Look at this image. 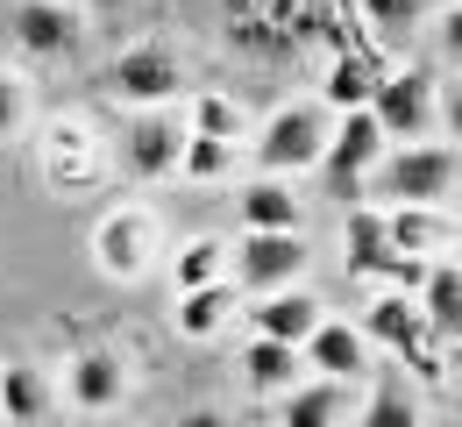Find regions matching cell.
I'll return each instance as SVG.
<instances>
[{
    "mask_svg": "<svg viewBox=\"0 0 462 427\" xmlns=\"http://www.w3.org/2000/svg\"><path fill=\"white\" fill-rule=\"evenodd\" d=\"M448 185H456V150L448 143H412L363 192H384L392 207H434V200H448Z\"/></svg>",
    "mask_w": 462,
    "mask_h": 427,
    "instance_id": "1",
    "label": "cell"
},
{
    "mask_svg": "<svg viewBox=\"0 0 462 427\" xmlns=\"http://www.w3.org/2000/svg\"><path fill=\"white\" fill-rule=\"evenodd\" d=\"M377 122H370V107H356L342 128H328V150H320V185L342 200V207H363V172H370V157H377Z\"/></svg>",
    "mask_w": 462,
    "mask_h": 427,
    "instance_id": "2",
    "label": "cell"
},
{
    "mask_svg": "<svg viewBox=\"0 0 462 427\" xmlns=\"http://www.w3.org/2000/svg\"><path fill=\"white\" fill-rule=\"evenodd\" d=\"M320 150H328V115L306 107V100L278 107L271 128L256 135V164L263 172H306V164H320Z\"/></svg>",
    "mask_w": 462,
    "mask_h": 427,
    "instance_id": "3",
    "label": "cell"
},
{
    "mask_svg": "<svg viewBox=\"0 0 462 427\" xmlns=\"http://www.w3.org/2000/svg\"><path fill=\"white\" fill-rule=\"evenodd\" d=\"M370 122H377V135H399L405 150L434 128V79L427 71H392L377 93H370Z\"/></svg>",
    "mask_w": 462,
    "mask_h": 427,
    "instance_id": "4",
    "label": "cell"
},
{
    "mask_svg": "<svg viewBox=\"0 0 462 427\" xmlns=\"http://www.w3.org/2000/svg\"><path fill=\"white\" fill-rule=\"evenodd\" d=\"M178 86H185V64H178L171 43H135V51H121L107 64V93L115 100H178Z\"/></svg>",
    "mask_w": 462,
    "mask_h": 427,
    "instance_id": "5",
    "label": "cell"
},
{
    "mask_svg": "<svg viewBox=\"0 0 462 427\" xmlns=\"http://www.w3.org/2000/svg\"><path fill=\"white\" fill-rule=\"evenodd\" d=\"M348 271L384 278V285H420L427 278L420 256H399V249L384 243V214L377 207H348Z\"/></svg>",
    "mask_w": 462,
    "mask_h": 427,
    "instance_id": "6",
    "label": "cell"
},
{
    "mask_svg": "<svg viewBox=\"0 0 462 427\" xmlns=\"http://www.w3.org/2000/svg\"><path fill=\"white\" fill-rule=\"evenodd\" d=\"M178 157H185V128L171 115H135V122L121 128L128 179H164V172H178Z\"/></svg>",
    "mask_w": 462,
    "mask_h": 427,
    "instance_id": "7",
    "label": "cell"
},
{
    "mask_svg": "<svg viewBox=\"0 0 462 427\" xmlns=\"http://www.w3.org/2000/svg\"><path fill=\"white\" fill-rule=\"evenodd\" d=\"M306 271V243L299 236H242L235 243V278L249 285V292H278Z\"/></svg>",
    "mask_w": 462,
    "mask_h": 427,
    "instance_id": "8",
    "label": "cell"
},
{
    "mask_svg": "<svg viewBox=\"0 0 462 427\" xmlns=\"http://www.w3.org/2000/svg\"><path fill=\"white\" fill-rule=\"evenodd\" d=\"M7 29H14V43H22L29 58H71V51H79V14H71L64 0H22V7L7 14Z\"/></svg>",
    "mask_w": 462,
    "mask_h": 427,
    "instance_id": "9",
    "label": "cell"
},
{
    "mask_svg": "<svg viewBox=\"0 0 462 427\" xmlns=\"http://www.w3.org/2000/svg\"><path fill=\"white\" fill-rule=\"evenodd\" d=\"M370 335H377L384 349H399L412 370H427V377L441 370V357H434L441 342L427 335V320H420V313H412L405 300H377V306H370Z\"/></svg>",
    "mask_w": 462,
    "mask_h": 427,
    "instance_id": "10",
    "label": "cell"
},
{
    "mask_svg": "<svg viewBox=\"0 0 462 427\" xmlns=\"http://www.w3.org/2000/svg\"><path fill=\"white\" fill-rule=\"evenodd\" d=\"M299 349H306V364L320 370L328 385H348V377H363V370H370V349H363V335H356V328H342V320H320V328H313Z\"/></svg>",
    "mask_w": 462,
    "mask_h": 427,
    "instance_id": "11",
    "label": "cell"
},
{
    "mask_svg": "<svg viewBox=\"0 0 462 427\" xmlns=\"http://www.w3.org/2000/svg\"><path fill=\"white\" fill-rule=\"evenodd\" d=\"M313 328H320V300H313V292H278V300H256V342H285V349H299Z\"/></svg>",
    "mask_w": 462,
    "mask_h": 427,
    "instance_id": "12",
    "label": "cell"
},
{
    "mask_svg": "<svg viewBox=\"0 0 462 427\" xmlns=\"http://www.w3.org/2000/svg\"><path fill=\"white\" fill-rule=\"evenodd\" d=\"M235 214H242L249 236H299V200H291V185H242Z\"/></svg>",
    "mask_w": 462,
    "mask_h": 427,
    "instance_id": "13",
    "label": "cell"
},
{
    "mask_svg": "<svg viewBox=\"0 0 462 427\" xmlns=\"http://www.w3.org/2000/svg\"><path fill=\"white\" fill-rule=\"evenodd\" d=\"M420 285H427V306H420L427 335H434V342L462 335V271H456V264H434V271H427Z\"/></svg>",
    "mask_w": 462,
    "mask_h": 427,
    "instance_id": "14",
    "label": "cell"
},
{
    "mask_svg": "<svg viewBox=\"0 0 462 427\" xmlns=\"http://www.w3.org/2000/svg\"><path fill=\"white\" fill-rule=\"evenodd\" d=\"M71 399L86 406V413H100V406H115L121 399V357L115 349H86L79 370H71Z\"/></svg>",
    "mask_w": 462,
    "mask_h": 427,
    "instance_id": "15",
    "label": "cell"
},
{
    "mask_svg": "<svg viewBox=\"0 0 462 427\" xmlns=\"http://www.w3.org/2000/svg\"><path fill=\"white\" fill-rule=\"evenodd\" d=\"M0 413L7 421H43L51 413V377L36 364H7L0 370Z\"/></svg>",
    "mask_w": 462,
    "mask_h": 427,
    "instance_id": "16",
    "label": "cell"
},
{
    "mask_svg": "<svg viewBox=\"0 0 462 427\" xmlns=\"http://www.w3.org/2000/svg\"><path fill=\"white\" fill-rule=\"evenodd\" d=\"M363 427H420V399H412L405 370H377V392H370Z\"/></svg>",
    "mask_w": 462,
    "mask_h": 427,
    "instance_id": "17",
    "label": "cell"
},
{
    "mask_svg": "<svg viewBox=\"0 0 462 427\" xmlns=\"http://www.w3.org/2000/svg\"><path fill=\"white\" fill-rule=\"evenodd\" d=\"M348 413V385H299L291 392V406H285V427H335Z\"/></svg>",
    "mask_w": 462,
    "mask_h": 427,
    "instance_id": "18",
    "label": "cell"
},
{
    "mask_svg": "<svg viewBox=\"0 0 462 427\" xmlns=\"http://www.w3.org/2000/svg\"><path fill=\"white\" fill-rule=\"evenodd\" d=\"M100 264H107L115 278H135V271H143V221H135V214H107V221H100Z\"/></svg>",
    "mask_w": 462,
    "mask_h": 427,
    "instance_id": "19",
    "label": "cell"
},
{
    "mask_svg": "<svg viewBox=\"0 0 462 427\" xmlns=\"http://www.w3.org/2000/svg\"><path fill=\"white\" fill-rule=\"evenodd\" d=\"M228 306H235V292H221V285H199V292H185L178 300V335H214L221 320H228Z\"/></svg>",
    "mask_w": 462,
    "mask_h": 427,
    "instance_id": "20",
    "label": "cell"
},
{
    "mask_svg": "<svg viewBox=\"0 0 462 427\" xmlns=\"http://www.w3.org/2000/svg\"><path fill=\"white\" fill-rule=\"evenodd\" d=\"M441 236H448V228H441V221H434L427 207H399V214L384 221V243L399 249V256H420V249H434Z\"/></svg>",
    "mask_w": 462,
    "mask_h": 427,
    "instance_id": "21",
    "label": "cell"
},
{
    "mask_svg": "<svg viewBox=\"0 0 462 427\" xmlns=\"http://www.w3.org/2000/svg\"><path fill=\"white\" fill-rule=\"evenodd\" d=\"M242 370H249L256 392H278V385H291V370H299V349H285V342H249Z\"/></svg>",
    "mask_w": 462,
    "mask_h": 427,
    "instance_id": "22",
    "label": "cell"
},
{
    "mask_svg": "<svg viewBox=\"0 0 462 427\" xmlns=\"http://www.w3.org/2000/svg\"><path fill=\"white\" fill-rule=\"evenodd\" d=\"M363 14L377 22V36H384V43H405V36L420 29V14H427V0H363Z\"/></svg>",
    "mask_w": 462,
    "mask_h": 427,
    "instance_id": "23",
    "label": "cell"
},
{
    "mask_svg": "<svg viewBox=\"0 0 462 427\" xmlns=\"http://www.w3.org/2000/svg\"><path fill=\"white\" fill-rule=\"evenodd\" d=\"M370 93H377V79H370L356 58H342L335 71H328V100H335V107H348V115H356V107H370Z\"/></svg>",
    "mask_w": 462,
    "mask_h": 427,
    "instance_id": "24",
    "label": "cell"
},
{
    "mask_svg": "<svg viewBox=\"0 0 462 427\" xmlns=\"http://www.w3.org/2000/svg\"><path fill=\"white\" fill-rule=\"evenodd\" d=\"M185 135H199V143H228L235 135V107L221 93H199V107H192V128Z\"/></svg>",
    "mask_w": 462,
    "mask_h": 427,
    "instance_id": "25",
    "label": "cell"
},
{
    "mask_svg": "<svg viewBox=\"0 0 462 427\" xmlns=\"http://www.w3.org/2000/svg\"><path fill=\"white\" fill-rule=\"evenodd\" d=\"M214 264H221V243H185V256H178V292H199L207 278H214Z\"/></svg>",
    "mask_w": 462,
    "mask_h": 427,
    "instance_id": "26",
    "label": "cell"
},
{
    "mask_svg": "<svg viewBox=\"0 0 462 427\" xmlns=\"http://www.w3.org/2000/svg\"><path fill=\"white\" fill-rule=\"evenodd\" d=\"M178 172H192V179H214V172H228V143H199V135H185V157H178Z\"/></svg>",
    "mask_w": 462,
    "mask_h": 427,
    "instance_id": "27",
    "label": "cell"
},
{
    "mask_svg": "<svg viewBox=\"0 0 462 427\" xmlns=\"http://www.w3.org/2000/svg\"><path fill=\"white\" fill-rule=\"evenodd\" d=\"M14 128H22V86L0 79V135H14Z\"/></svg>",
    "mask_w": 462,
    "mask_h": 427,
    "instance_id": "28",
    "label": "cell"
},
{
    "mask_svg": "<svg viewBox=\"0 0 462 427\" xmlns=\"http://www.w3.org/2000/svg\"><path fill=\"white\" fill-rule=\"evenodd\" d=\"M178 427H235V421L214 413V406H192V413H178Z\"/></svg>",
    "mask_w": 462,
    "mask_h": 427,
    "instance_id": "29",
    "label": "cell"
},
{
    "mask_svg": "<svg viewBox=\"0 0 462 427\" xmlns=\"http://www.w3.org/2000/svg\"><path fill=\"white\" fill-rule=\"evenodd\" d=\"M86 7H100V14H121V0H86Z\"/></svg>",
    "mask_w": 462,
    "mask_h": 427,
    "instance_id": "30",
    "label": "cell"
}]
</instances>
